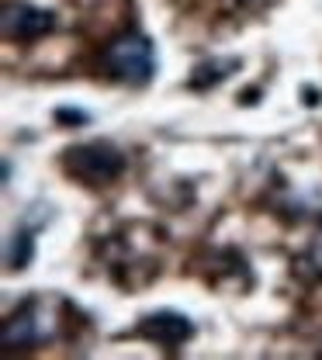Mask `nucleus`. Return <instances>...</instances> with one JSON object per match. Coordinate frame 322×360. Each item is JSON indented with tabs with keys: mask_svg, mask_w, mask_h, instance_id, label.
<instances>
[{
	"mask_svg": "<svg viewBox=\"0 0 322 360\" xmlns=\"http://www.w3.org/2000/svg\"><path fill=\"white\" fill-rule=\"evenodd\" d=\"M59 309H66L63 298H52V295H32L25 298L14 312L4 319L0 326V343L4 350H32V347H42L52 343L63 329V315Z\"/></svg>",
	"mask_w": 322,
	"mask_h": 360,
	"instance_id": "nucleus-1",
	"label": "nucleus"
},
{
	"mask_svg": "<svg viewBox=\"0 0 322 360\" xmlns=\"http://www.w3.org/2000/svg\"><path fill=\"white\" fill-rule=\"evenodd\" d=\"M97 66L115 84L146 87L156 77V49H153V39L142 35V32H122L118 39H111V42L101 49Z\"/></svg>",
	"mask_w": 322,
	"mask_h": 360,
	"instance_id": "nucleus-2",
	"label": "nucleus"
},
{
	"mask_svg": "<svg viewBox=\"0 0 322 360\" xmlns=\"http://www.w3.org/2000/svg\"><path fill=\"white\" fill-rule=\"evenodd\" d=\"M59 167L73 180L87 184V187H108V184H115L125 174L129 160H125V153L118 146L97 139V142H80V146L63 149Z\"/></svg>",
	"mask_w": 322,
	"mask_h": 360,
	"instance_id": "nucleus-3",
	"label": "nucleus"
},
{
	"mask_svg": "<svg viewBox=\"0 0 322 360\" xmlns=\"http://www.w3.org/2000/svg\"><path fill=\"white\" fill-rule=\"evenodd\" d=\"M4 39L11 42H21V45H32L39 39H46L49 32L56 28V14L46 11V7H35V4H7L4 7Z\"/></svg>",
	"mask_w": 322,
	"mask_h": 360,
	"instance_id": "nucleus-4",
	"label": "nucleus"
},
{
	"mask_svg": "<svg viewBox=\"0 0 322 360\" xmlns=\"http://www.w3.org/2000/svg\"><path fill=\"white\" fill-rule=\"evenodd\" d=\"M136 336L163 347V350H177L194 336V322L181 312H149L136 326Z\"/></svg>",
	"mask_w": 322,
	"mask_h": 360,
	"instance_id": "nucleus-5",
	"label": "nucleus"
},
{
	"mask_svg": "<svg viewBox=\"0 0 322 360\" xmlns=\"http://www.w3.org/2000/svg\"><path fill=\"white\" fill-rule=\"evenodd\" d=\"M4 260H7V270H25L35 260V232H32L28 225H21V229L11 232Z\"/></svg>",
	"mask_w": 322,
	"mask_h": 360,
	"instance_id": "nucleus-6",
	"label": "nucleus"
},
{
	"mask_svg": "<svg viewBox=\"0 0 322 360\" xmlns=\"http://www.w3.org/2000/svg\"><path fill=\"white\" fill-rule=\"evenodd\" d=\"M298 270H302L305 277H312V281H319L322 284V236H316V239H312V246L302 253Z\"/></svg>",
	"mask_w": 322,
	"mask_h": 360,
	"instance_id": "nucleus-7",
	"label": "nucleus"
},
{
	"mask_svg": "<svg viewBox=\"0 0 322 360\" xmlns=\"http://www.w3.org/2000/svg\"><path fill=\"white\" fill-rule=\"evenodd\" d=\"M56 118H66V122H87V115H84V111H70V108H59V111H56Z\"/></svg>",
	"mask_w": 322,
	"mask_h": 360,
	"instance_id": "nucleus-8",
	"label": "nucleus"
}]
</instances>
